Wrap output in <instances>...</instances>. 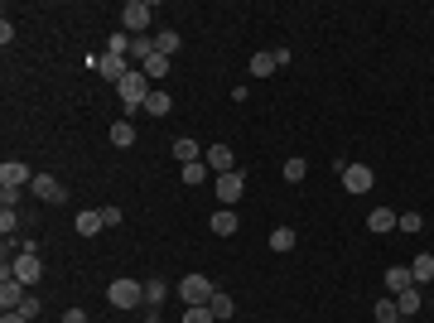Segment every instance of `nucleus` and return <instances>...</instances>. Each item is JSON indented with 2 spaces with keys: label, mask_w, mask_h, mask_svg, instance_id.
I'll return each mask as SVG.
<instances>
[{
  "label": "nucleus",
  "mask_w": 434,
  "mask_h": 323,
  "mask_svg": "<svg viewBox=\"0 0 434 323\" xmlns=\"http://www.w3.org/2000/svg\"><path fill=\"white\" fill-rule=\"evenodd\" d=\"M150 15H155V10H150V0H126V5H121V25H126V34H131V39L145 34Z\"/></svg>",
  "instance_id": "4"
},
{
  "label": "nucleus",
  "mask_w": 434,
  "mask_h": 323,
  "mask_svg": "<svg viewBox=\"0 0 434 323\" xmlns=\"http://www.w3.org/2000/svg\"><path fill=\"white\" fill-rule=\"evenodd\" d=\"M29 189L39 193V198H44V203H63V198H68V189H63V184H58L54 174H34V184H29Z\"/></svg>",
  "instance_id": "10"
},
{
  "label": "nucleus",
  "mask_w": 434,
  "mask_h": 323,
  "mask_svg": "<svg viewBox=\"0 0 434 323\" xmlns=\"http://www.w3.org/2000/svg\"><path fill=\"white\" fill-rule=\"evenodd\" d=\"M0 323H29V319H25V314H20V309H10V314H5V319H0Z\"/></svg>",
  "instance_id": "40"
},
{
  "label": "nucleus",
  "mask_w": 434,
  "mask_h": 323,
  "mask_svg": "<svg viewBox=\"0 0 434 323\" xmlns=\"http://www.w3.org/2000/svg\"><path fill=\"white\" fill-rule=\"evenodd\" d=\"M184 323H217V319H213V309L203 304V309H189V314H184Z\"/></svg>",
  "instance_id": "35"
},
{
  "label": "nucleus",
  "mask_w": 434,
  "mask_h": 323,
  "mask_svg": "<svg viewBox=\"0 0 434 323\" xmlns=\"http://www.w3.org/2000/svg\"><path fill=\"white\" fill-rule=\"evenodd\" d=\"M372 314H377V323H406V319H401V309H396V299H381Z\"/></svg>",
  "instance_id": "30"
},
{
  "label": "nucleus",
  "mask_w": 434,
  "mask_h": 323,
  "mask_svg": "<svg viewBox=\"0 0 434 323\" xmlns=\"http://www.w3.org/2000/svg\"><path fill=\"white\" fill-rule=\"evenodd\" d=\"M107 222H102V208H87V213H78V232L82 237H97Z\"/></svg>",
  "instance_id": "19"
},
{
  "label": "nucleus",
  "mask_w": 434,
  "mask_h": 323,
  "mask_svg": "<svg viewBox=\"0 0 434 323\" xmlns=\"http://www.w3.org/2000/svg\"><path fill=\"white\" fill-rule=\"evenodd\" d=\"M372 184H377V174H372L367 164H348V169H343V189L348 193H372Z\"/></svg>",
  "instance_id": "8"
},
{
  "label": "nucleus",
  "mask_w": 434,
  "mask_h": 323,
  "mask_svg": "<svg viewBox=\"0 0 434 323\" xmlns=\"http://www.w3.org/2000/svg\"><path fill=\"white\" fill-rule=\"evenodd\" d=\"M107 299H111V309H145V280H111L107 285Z\"/></svg>",
  "instance_id": "2"
},
{
  "label": "nucleus",
  "mask_w": 434,
  "mask_h": 323,
  "mask_svg": "<svg viewBox=\"0 0 434 323\" xmlns=\"http://www.w3.org/2000/svg\"><path fill=\"white\" fill-rule=\"evenodd\" d=\"M295 242H299L295 227H275V232H271V246H275V251H295Z\"/></svg>",
  "instance_id": "27"
},
{
  "label": "nucleus",
  "mask_w": 434,
  "mask_h": 323,
  "mask_svg": "<svg viewBox=\"0 0 434 323\" xmlns=\"http://www.w3.org/2000/svg\"><path fill=\"white\" fill-rule=\"evenodd\" d=\"M102 222H107V227H121V208H102Z\"/></svg>",
  "instance_id": "38"
},
{
  "label": "nucleus",
  "mask_w": 434,
  "mask_h": 323,
  "mask_svg": "<svg viewBox=\"0 0 434 323\" xmlns=\"http://www.w3.org/2000/svg\"><path fill=\"white\" fill-rule=\"evenodd\" d=\"M107 54H116V58H131V34H126V29H116V34L107 39Z\"/></svg>",
  "instance_id": "25"
},
{
  "label": "nucleus",
  "mask_w": 434,
  "mask_h": 323,
  "mask_svg": "<svg viewBox=\"0 0 434 323\" xmlns=\"http://www.w3.org/2000/svg\"><path fill=\"white\" fill-rule=\"evenodd\" d=\"M203 160H208V169H217V174H232V169H237V160H232V150H227V145H213Z\"/></svg>",
  "instance_id": "13"
},
{
  "label": "nucleus",
  "mask_w": 434,
  "mask_h": 323,
  "mask_svg": "<svg viewBox=\"0 0 434 323\" xmlns=\"http://www.w3.org/2000/svg\"><path fill=\"white\" fill-rule=\"evenodd\" d=\"M10 275H15L20 285H39V280H44V266H39V251H20V256L10 261Z\"/></svg>",
  "instance_id": "5"
},
{
  "label": "nucleus",
  "mask_w": 434,
  "mask_h": 323,
  "mask_svg": "<svg viewBox=\"0 0 434 323\" xmlns=\"http://www.w3.org/2000/svg\"><path fill=\"white\" fill-rule=\"evenodd\" d=\"M208 309H213V319H232V309H237V304H232V295H213Z\"/></svg>",
  "instance_id": "32"
},
{
  "label": "nucleus",
  "mask_w": 434,
  "mask_h": 323,
  "mask_svg": "<svg viewBox=\"0 0 434 323\" xmlns=\"http://www.w3.org/2000/svg\"><path fill=\"white\" fill-rule=\"evenodd\" d=\"M242 193H246V174H242V169H232V174H217V198H222V203H237Z\"/></svg>",
  "instance_id": "9"
},
{
  "label": "nucleus",
  "mask_w": 434,
  "mask_h": 323,
  "mask_svg": "<svg viewBox=\"0 0 434 323\" xmlns=\"http://www.w3.org/2000/svg\"><path fill=\"white\" fill-rule=\"evenodd\" d=\"M213 280H208V275H184V280H179V299H184V304H189V309H203V304H213Z\"/></svg>",
  "instance_id": "3"
},
{
  "label": "nucleus",
  "mask_w": 434,
  "mask_h": 323,
  "mask_svg": "<svg viewBox=\"0 0 434 323\" xmlns=\"http://www.w3.org/2000/svg\"><path fill=\"white\" fill-rule=\"evenodd\" d=\"M15 227H20V213H15V208H0V232H5V237H10V232H15Z\"/></svg>",
  "instance_id": "34"
},
{
  "label": "nucleus",
  "mask_w": 434,
  "mask_h": 323,
  "mask_svg": "<svg viewBox=\"0 0 434 323\" xmlns=\"http://www.w3.org/2000/svg\"><path fill=\"white\" fill-rule=\"evenodd\" d=\"M179 49H184V39H179V29H160V34H155V54L174 58V54H179Z\"/></svg>",
  "instance_id": "14"
},
{
  "label": "nucleus",
  "mask_w": 434,
  "mask_h": 323,
  "mask_svg": "<svg viewBox=\"0 0 434 323\" xmlns=\"http://www.w3.org/2000/svg\"><path fill=\"white\" fill-rule=\"evenodd\" d=\"M203 174H208V160H193V164H179V179L189 184V189H198L203 184Z\"/></svg>",
  "instance_id": "23"
},
{
  "label": "nucleus",
  "mask_w": 434,
  "mask_h": 323,
  "mask_svg": "<svg viewBox=\"0 0 434 323\" xmlns=\"http://www.w3.org/2000/svg\"><path fill=\"white\" fill-rule=\"evenodd\" d=\"M116 97L126 102V121H131V111H145V102H150V78L140 68H131L126 78L116 82Z\"/></svg>",
  "instance_id": "1"
},
{
  "label": "nucleus",
  "mask_w": 434,
  "mask_h": 323,
  "mask_svg": "<svg viewBox=\"0 0 434 323\" xmlns=\"http://www.w3.org/2000/svg\"><path fill=\"white\" fill-rule=\"evenodd\" d=\"M420 304H425V299H420V285H410V290H401V295H396V309H401V319L420 314Z\"/></svg>",
  "instance_id": "17"
},
{
  "label": "nucleus",
  "mask_w": 434,
  "mask_h": 323,
  "mask_svg": "<svg viewBox=\"0 0 434 323\" xmlns=\"http://www.w3.org/2000/svg\"><path fill=\"white\" fill-rule=\"evenodd\" d=\"M25 184H34V169L20 160H5L0 164V189H25Z\"/></svg>",
  "instance_id": "7"
},
{
  "label": "nucleus",
  "mask_w": 434,
  "mask_h": 323,
  "mask_svg": "<svg viewBox=\"0 0 434 323\" xmlns=\"http://www.w3.org/2000/svg\"><path fill=\"white\" fill-rule=\"evenodd\" d=\"M396 227H401L406 237H415V232L425 227V217H420V213H401V222H396Z\"/></svg>",
  "instance_id": "33"
},
{
  "label": "nucleus",
  "mask_w": 434,
  "mask_h": 323,
  "mask_svg": "<svg viewBox=\"0 0 434 323\" xmlns=\"http://www.w3.org/2000/svg\"><path fill=\"white\" fill-rule=\"evenodd\" d=\"M396 208H372V217H367V232H396Z\"/></svg>",
  "instance_id": "12"
},
{
  "label": "nucleus",
  "mask_w": 434,
  "mask_h": 323,
  "mask_svg": "<svg viewBox=\"0 0 434 323\" xmlns=\"http://www.w3.org/2000/svg\"><path fill=\"white\" fill-rule=\"evenodd\" d=\"M25 285H20V280H15V275H10V266L0 270V309H5V314H10V309H20V304H25Z\"/></svg>",
  "instance_id": "6"
},
{
  "label": "nucleus",
  "mask_w": 434,
  "mask_h": 323,
  "mask_svg": "<svg viewBox=\"0 0 434 323\" xmlns=\"http://www.w3.org/2000/svg\"><path fill=\"white\" fill-rule=\"evenodd\" d=\"M150 54H155V39H150V34H136V39H131V58H140V63H145Z\"/></svg>",
  "instance_id": "31"
},
{
  "label": "nucleus",
  "mask_w": 434,
  "mask_h": 323,
  "mask_svg": "<svg viewBox=\"0 0 434 323\" xmlns=\"http://www.w3.org/2000/svg\"><path fill=\"white\" fill-rule=\"evenodd\" d=\"M20 314H25V319H39V299L29 295V299H25V304H20Z\"/></svg>",
  "instance_id": "37"
},
{
  "label": "nucleus",
  "mask_w": 434,
  "mask_h": 323,
  "mask_svg": "<svg viewBox=\"0 0 434 323\" xmlns=\"http://www.w3.org/2000/svg\"><path fill=\"white\" fill-rule=\"evenodd\" d=\"M275 68H280V58H275V49H266V54H251V78H271Z\"/></svg>",
  "instance_id": "15"
},
{
  "label": "nucleus",
  "mask_w": 434,
  "mask_h": 323,
  "mask_svg": "<svg viewBox=\"0 0 434 323\" xmlns=\"http://www.w3.org/2000/svg\"><path fill=\"white\" fill-rule=\"evenodd\" d=\"M174 160L193 164V160H198V140H189V135H184V140H174Z\"/></svg>",
  "instance_id": "26"
},
{
  "label": "nucleus",
  "mask_w": 434,
  "mask_h": 323,
  "mask_svg": "<svg viewBox=\"0 0 434 323\" xmlns=\"http://www.w3.org/2000/svg\"><path fill=\"white\" fill-rule=\"evenodd\" d=\"M20 203V189H0V208H15Z\"/></svg>",
  "instance_id": "36"
},
{
  "label": "nucleus",
  "mask_w": 434,
  "mask_h": 323,
  "mask_svg": "<svg viewBox=\"0 0 434 323\" xmlns=\"http://www.w3.org/2000/svg\"><path fill=\"white\" fill-rule=\"evenodd\" d=\"M145 111H150V116H169V111H174V97H169V92H150Z\"/></svg>",
  "instance_id": "24"
},
{
  "label": "nucleus",
  "mask_w": 434,
  "mask_h": 323,
  "mask_svg": "<svg viewBox=\"0 0 434 323\" xmlns=\"http://www.w3.org/2000/svg\"><path fill=\"white\" fill-rule=\"evenodd\" d=\"M97 73H102V78H107L111 87H116V82L126 78L131 68H126V58H116V54H102V58H97Z\"/></svg>",
  "instance_id": "11"
},
{
  "label": "nucleus",
  "mask_w": 434,
  "mask_h": 323,
  "mask_svg": "<svg viewBox=\"0 0 434 323\" xmlns=\"http://www.w3.org/2000/svg\"><path fill=\"white\" fill-rule=\"evenodd\" d=\"M63 323H87V314H82V309H68V314H63Z\"/></svg>",
  "instance_id": "39"
},
{
  "label": "nucleus",
  "mask_w": 434,
  "mask_h": 323,
  "mask_svg": "<svg viewBox=\"0 0 434 323\" xmlns=\"http://www.w3.org/2000/svg\"><path fill=\"white\" fill-rule=\"evenodd\" d=\"M111 145H116V150H131V145H136V126H131V121H116V126H111Z\"/></svg>",
  "instance_id": "22"
},
{
  "label": "nucleus",
  "mask_w": 434,
  "mask_h": 323,
  "mask_svg": "<svg viewBox=\"0 0 434 323\" xmlns=\"http://www.w3.org/2000/svg\"><path fill=\"white\" fill-rule=\"evenodd\" d=\"M169 63H174V58H164V54H150L145 63H140V73H145L150 82H155V78H169Z\"/></svg>",
  "instance_id": "18"
},
{
  "label": "nucleus",
  "mask_w": 434,
  "mask_h": 323,
  "mask_svg": "<svg viewBox=\"0 0 434 323\" xmlns=\"http://www.w3.org/2000/svg\"><path fill=\"white\" fill-rule=\"evenodd\" d=\"M430 309H434V299H430Z\"/></svg>",
  "instance_id": "41"
},
{
  "label": "nucleus",
  "mask_w": 434,
  "mask_h": 323,
  "mask_svg": "<svg viewBox=\"0 0 434 323\" xmlns=\"http://www.w3.org/2000/svg\"><path fill=\"white\" fill-rule=\"evenodd\" d=\"M386 285H391V295H401V290H410V285H415V275H410V266H391V270H386Z\"/></svg>",
  "instance_id": "21"
},
{
  "label": "nucleus",
  "mask_w": 434,
  "mask_h": 323,
  "mask_svg": "<svg viewBox=\"0 0 434 323\" xmlns=\"http://www.w3.org/2000/svg\"><path fill=\"white\" fill-rule=\"evenodd\" d=\"M280 174H285V184H304V174H309V164H304V160H299V155H295V160H285V169H280Z\"/></svg>",
  "instance_id": "29"
},
{
  "label": "nucleus",
  "mask_w": 434,
  "mask_h": 323,
  "mask_svg": "<svg viewBox=\"0 0 434 323\" xmlns=\"http://www.w3.org/2000/svg\"><path fill=\"white\" fill-rule=\"evenodd\" d=\"M164 295H169V285H164V280H145V304H150V309H160Z\"/></svg>",
  "instance_id": "28"
},
{
  "label": "nucleus",
  "mask_w": 434,
  "mask_h": 323,
  "mask_svg": "<svg viewBox=\"0 0 434 323\" xmlns=\"http://www.w3.org/2000/svg\"><path fill=\"white\" fill-rule=\"evenodd\" d=\"M410 275H415V285H430L434 280V256L430 251H420V256L410 261Z\"/></svg>",
  "instance_id": "16"
},
{
  "label": "nucleus",
  "mask_w": 434,
  "mask_h": 323,
  "mask_svg": "<svg viewBox=\"0 0 434 323\" xmlns=\"http://www.w3.org/2000/svg\"><path fill=\"white\" fill-rule=\"evenodd\" d=\"M208 227H213L217 237H232V232H237V213H232V208H217Z\"/></svg>",
  "instance_id": "20"
}]
</instances>
